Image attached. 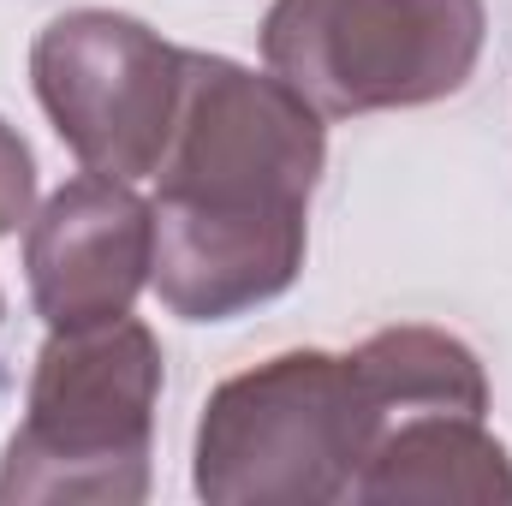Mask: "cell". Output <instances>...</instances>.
Segmentation results:
<instances>
[{
    "label": "cell",
    "instance_id": "6da1fadb",
    "mask_svg": "<svg viewBox=\"0 0 512 506\" xmlns=\"http://www.w3.org/2000/svg\"><path fill=\"white\" fill-rule=\"evenodd\" d=\"M322 167L328 126L292 84L185 48V96L149 203L161 304L185 322H233L280 298L304 268Z\"/></svg>",
    "mask_w": 512,
    "mask_h": 506
},
{
    "label": "cell",
    "instance_id": "7a4b0ae2",
    "mask_svg": "<svg viewBox=\"0 0 512 506\" xmlns=\"http://www.w3.org/2000/svg\"><path fill=\"white\" fill-rule=\"evenodd\" d=\"M155 405L161 340L137 316L48 328L24 387V423L0 459V506L149 501Z\"/></svg>",
    "mask_w": 512,
    "mask_h": 506
},
{
    "label": "cell",
    "instance_id": "3957f363",
    "mask_svg": "<svg viewBox=\"0 0 512 506\" xmlns=\"http://www.w3.org/2000/svg\"><path fill=\"white\" fill-rule=\"evenodd\" d=\"M387 417L352 352H280L227 376L191 447V489L209 506H334L382 441Z\"/></svg>",
    "mask_w": 512,
    "mask_h": 506
},
{
    "label": "cell",
    "instance_id": "277c9868",
    "mask_svg": "<svg viewBox=\"0 0 512 506\" xmlns=\"http://www.w3.org/2000/svg\"><path fill=\"white\" fill-rule=\"evenodd\" d=\"M489 42L483 0H274L262 60L322 120L429 108L471 84Z\"/></svg>",
    "mask_w": 512,
    "mask_h": 506
},
{
    "label": "cell",
    "instance_id": "5b68a950",
    "mask_svg": "<svg viewBox=\"0 0 512 506\" xmlns=\"http://www.w3.org/2000/svg\"><path fill=\"white\" fill-rule=\"evenodd\" d=\"M30 84L84 173L137 185L167 155L185 96V48L161 42L131 12L78 6L36 30Z\"/></svg>",
    "mask_w": 512,
    "mask_h": 506
},
{
    "label": "cell",
    "instance_id": "8992f818",
    "mask_svg": "<svg viewBox=\"0 0 512 506\" xmlns=\"http://www.w3.org/2000/svg\"><path fill=\"white\" fill-rule=\"evenodd\" d=\"M155 221L126 179L84 173L66 179L24 233L30 304L48 328H96L131 316L149 286Z\"/></svg>",
    "mask_w": 512,
    "mask_h": 506
},
{
    "label": "cell",
    "instance_id": "52a82bcc",
    "mask_svg": "<svg viewBox=\"0 0 512 506\" xmlns=\"http://www.w3.org/2000/svg\"><path fill=\"white\" fill-rule=\"evenodd\" d=\"M358 506H512V453L471 411L393 417L370 447Z\"/></svg>",
    "mask_w": 512,
    "mask_h": 506
},
{
    "label": "cell",
    "instance_id": "ba28073f",
    "mask_svg": "<svg viewBox=\"0 0 512 506\" xmlns=\"http://www.w3.org/2000/svg\"><path fill=\"white\" fill-rule=\"evenodd\" d=\"M352 364L382 405V417H411V411H489V376L483 358L441 328H382L364 346H352Z\"/></svg>",
    "mask_w": 512,
    "mask_h": 506
},
{
    "label": "cell",
    "instance_id": "9c48e42d",
    "mask_svg": "<svg viewBox=\"0 0 512 506\" xmlns=\"http://www.w3.org/2000/svg\"><path fill=\"white\" fill-rule=\"evenodd\" d=\"M30 203H36V155L18 126L0 120V239L18 233V221H30Z\"/></svg>",
    "mask_w": 512,
    "mask_h": 506
}]
</instances>
